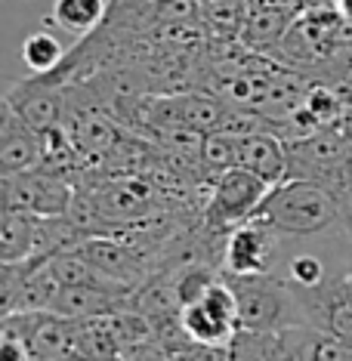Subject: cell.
Returning <instances> with one entry per match:
<instances>
[{
    "label": "cell",
    "mask_w": 352,
    "mask_h": 361,
    "mask_svg": "<svg viewBox=\"0 0 352 361\" xmlns=\"http://www.w3.org/2000/svg\"><path fill=\"white\" fill-rule=\"evenodd\" d=\"M257 216L269 219L281 235L306 238L337 226L343 219V204L340 195L327 185L309 183V179H281L269 188Z\"/></svg>",
    "instance_id": "obj_1"
},
{
    "label": "cell",
    "mask_w": 352,
    "mask_h": 361,
    "mask_svg": "<svg viewBox=\"0 0 352 361\" xmlns=\"http://www.w3.org/2000/svg\"><path fill=\"white\" fill-rule=\"evenodd\" d=\"M288 179H309L331 192H352V142L337 127L288 139Z\"/></svg>",
    "instance_id": "obj_2"
},
{
    "label": "cell",
    "mask_w": 352,
    "mask_h": 361,
    "mask_svg": "<svg viewBox=\"0 0 352 361\" xmlns=\"http://www.w3.org/2000/svg\"><path fill=\"white\" fill-rule=\"evenodd\" d=\"M269 188L272 185H269L266 179H260L257 173H250V170H244V167H232V170H223V173L210 176L207 195H204V207H201L204 226H207L210 232L229 235L238 223L257 216V210L269 195Z\"/></svg>",
    "instance_id": "obj_3"
},
{
    "label": "cell",
    "mask_w": 352,
    "mask_h": 361,
    "mask_svg": "<svg viewBox=\"0 0 352 361\" xmlns=\"http://www.w3.org/2000/svg\"><path fill=\"white\" fill-rule=\"evenodd\" d=\"M4 334L25 343L35 361L78 358V322L59 312H16L4 315Z\"/></svg>",
    "instance_id": "obj_4"
},
{
    "label": "cell",
    "mask_w": 352,
    "mask_h": 361,
    "mask_svg": "<svg viewBox=\"0 0 352 361\" xmlns=\"http://www.w3.org/2000/svg\"><path fill=\"white\" fill-rule=\"evenodd\" d=\"M0 192H4V207L28 210L35 216H65L75 201L78 185L65 176L35 167L25 173L0 176Z\"/></svg>",
    "instance_id": "obj_5"
},
{
    "label": "cell",
    "mask_w": 352,
    "mask_h": 361,
    "mask_svg": "<svg viewBox=\"0 0 352 361\" xmlns=\"http://www.w3.org/2000/svg\"><path fill=\"white\" fill-rule=\"evenodd\" d=\"M281 232L263 216H250L226 235L223 272L226 275H263L272 269Z\"/></svg>",
    "instance_id": "obj_6"
},
{
    "label": "cell",
    "mask_w": 352,
    "mask_h": 361,
    "mask_svg": "<svg viewBox=\"0 0 352 361\" xmlns=\"http://www.w3.org/2000/svg\"><path fill=\"white\" fill-rule=\"evenodd\" d=\"M4 102H10L35 130H53L65 121V102H68V80H62L56 71L35 75L6 90Z\"/></svg>",
    "instance_id": "obj_7"
},
{
    "label": "cell",
    "mask_w": 352,
    "mask_h": 361,
    "mask_svg": "<svg viewBox=\"0 0 352 361\" xmlns=\"http://www.w3.org/2000/svg\"><path fill=\"white\" fill-rule=\"evenodd\" d=\"M40 152H44V133L31 127L10 102H0V176L35 170L40 164Z\"/></svg>",
    "instance_id": "obj_8"
},
{
    "label": "cell",
    "mask_w": 352,
    "mask_h": 361,
    "mask_svg": "<svg viewBox=\"0 0 352 361\" xmlns=\"http://www.w3.org/2000/svg\"><path fill=\"white\" fill-rule=\"evenodd\" d=\"M238 167L257 173L269 185L288 179V142L272 130L238 136Z\"/></svg>",
    "instance_id": "obj_9"
},
{
    "label": "cell",
    "mask_w": 352,
    "mask_h": 361,
    "mask_svg": "<svg viewBox=\"0 0 352 361\" xmlns=\"http://www.w3.org/2000/svg\"><path fill=\"white\" fill-rule=\"evenodd\" d=\"M318 331H327L352 343V275L315 290Z\"/></svg>",
    "instance_id": "obj_10"
},
{
    "label": "cell",
    "mask_w": 352,
    "mask_h": 361,
    "mask_svg": "<svg viewBox=\"0 0 352 361\" xmlns=\"http://www.w3.org/2000/svg\"><path fill=\"white\" fill-rule=\"evenodd\" d=\"M297 19H291V16L278 13V10H269V6H260L250 0V13L248 19H244V28H241V44L248 47L253 53H263V56H272L278 53V47H281L284 35L291 31V25Z\"/></svg>",
    "instance_id": "obj_11"
},
{
    "label": "cell",
    "mask_w": 352,
    "mask_h": 361,
    "mask_svg": "<svg viewBox=\"0 0 352 361\" xmlns=\"http://www.w3.org/2000/svg\"><path fill=\"white\" fill-rule=\"evenodd\" d=\"M105 19H109V4L105 0H53L47 22L71 37H90L93 31L102 28Z\"/></svg>",
    "instance_id": "obj_12"
},
{
    "label": "cell",
    "mask_w": 352,
    "mask_h": 361,
    "mask_svg": "<svg viewBox=\"0 0 352 361\" xmlns=\"http://www.w3.org/2000/svg\"><path fill=\"white\" fill-rule=\"evenodd\" d=\"M37 219L28 210H0V259L4 262H22L35 257V241H37Z\"/></svg>",
    "instance_id": "obj_13"
},
{
    "label": "cell",
    "mask_w": 352,
    "mask_h": 361,
    "mask_svg": "<svg viewBox=\"0 0 352 361\" xmlns=\"http://www.w3.org/2000/svg\"><path fill=\"white\" fill-rule=\"evenodd\" d=\"M179 322H183L186 334H189L195 343H207V346H229V340H232L235 331H238L232 322H226L223 315H217V312L201 300L179 312Z\"/></svg>",
    "instance_id": "obj_14"
},
{
    "label": "cell",
    "mask_w": 352,
    "mask_h": 361,
    "mask_svg": "<svg viewBox=\"0 0 352 361\" xmlns=\"http://www.w3.org/2000/svg\"><path fill=\"white\" fill-rule=\"evenodd\" d=\"M250 13V0H201V22L210 37L235 40L241 37L244 19Z\"/></svg>",
    "instance_id": "obj_15"
},
{
    "label": "cell",
    "mask_w": 352,
    "mask_h": 361,
    "mask_svg": "<svg viewBox=\"0 0 352 361\" xmlns=\"http://www.w3.org/2000/svg\"><path fill=\"white\" fill-rule=\"evenodd\" d=\"M226 349H229V361H281V352H278V331L238 327Z\"/></svg>",
    "instance_id": "obj_16"
},
{
    "label": "cell",
    "mask_w": 352,
    "mask_h": 361,
    "mask_svg": "<svg viewBox=\"0 0 352 361\" xmlns=\"http://www.w3.org/2000/svg\"><path fill=\"white\" fill-rule=\"evenodd\" d=\"M65 56L68 53L62 50V44L50 31H35L22 44V62L28 65L31 75H50V71H56L65 62Z\"/></svg>",
    "instance_id": "obj_17"
},
{
    "label": "cell",
    "mask_w": 352,
    "mask_h": 361,
    "mask_svg": "<svg viewBox=\"0 0 352 361\" xmlns=\"http://www.w3.org/2000/svg\"><path fill=\"white\" fill-rule=\"evenodd\" d=\"M238 167V136L226 133V130H214V133H204L201 145V170L210 176L223 173V170Z\"/></svg>",
    "instance_id": "obj_18"
},
{
    "label": "cell",
    "mask_w": 352,
    "mask_h": 361,
    "mask_svg": "<svg viewBox=\"0 0 352 361\" xmlns=\"http://www.w3.org/2000/svg\"><path fill=\"white\" fill-rule=\"evenodd\" d=\"M288 278L297 287H303V290H318V287L327 284L324 262L318 257H312V253H300V257H293L291 266H288Z\"/></svg>",
    "instance_id": "obj_19"
},
{
    "label": "cell",
    "mask_w": 352,
    "mask_h": 361,
    "mask_svg": "<svg viewBox=\"0 0 352 361\" xmlns=\"http://www.w3.org/2000/svg\"><path fill=\"white\" fill-rule=\"evenodd\" d=\"M170 361H229V349L189 340L186 346H179V349L170 352Z\"/></svg>",
    "instance_id": "obj_20"
},
{
    "label": "cell",
    "mask_w": 352,
    "mask_h": 361,
    "mask_svg": "<svg viewBox=\"0 0 352 361\" xmlns=\"http://www.w3.org/2000/svg\"><path fill=\"white\" fill-rule=\"evenodd\" d=\"M118 361H170V352L161 346L154 336H149V340L136 343V346H130L124 355H121Z\"/></svg>",
    "instance_id": "obj_21"
},
{
    "label": "cell",
    "mask_w": 352,
    "mask_h": 361,
    "mask_svg": "<svg viewBox=\"0 0 352 361\" xmlns=\"http://www.w3.org/2000/svg\"><path fill=\"white\" fill-rule=\"evenodd\" d=\"M0 361H35V358H31V352L25 349L22 340L4 334V343H0Z\"/></svg>",
    "instance_id": "obj_22"
},
{
    "label": "cell",
    "mask_w": 352,
    "mask_h": 361,
    "mask_svg": "<svg viewBox=\"0 0 352 361\" xmlns=\"http://www.w3.org/2000/svg\"><path fill=\"white\" fill-rule=\"evenodd\" d=\"M253 4L269 6V10H278V13L291 16V19H300V16L309 10V4H306V0H253Z\"/></svg>",
    "instance_id": "obj_23"
},
{
    "label": "cell",
    "mask_w": 352,
    "mask_h": 361,
    "mask_svg": "<svg viewBox=\"0 0 352 361\" xmlns=\"http://www.w3.org/2000/svg\"><path fill=\"white\" fill-rule=\"evenodd\" d=\"M334 10H337L343 19H346L349 25H352V0H334Z\"/></svg>",
    "instance_id": "obj_24"
},
{
    "label": "cell",
    "mask_w": 352,
    "mask_h": 361,
    "mask_svg": "<svg viewBox=\"0 0 352 361\" xmlns=\"http://www.w3.org/2000/svg\"><path fill=\"white\" fill-rule=\"evenodd\" d=\"M309 10H318V6H334V0H306Z\"/></svg>",
    "instance_id": "obj_25"
},
{
    "label": "cell",
    "mask_w": 352,
    "mask_h": 361,
    "mask_svg": "<svg viewBox=\"0 0 352 361\" xmlns=\"http://www.w3.org/2000/svg\"><path fill=\"white\" fill-rule=\"evenodd\" d=\"M68 361H93V358H68Z\"/></svg>",
    "instance_id": "obj_26"
}]
</instances>
